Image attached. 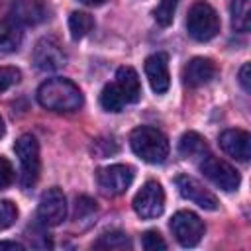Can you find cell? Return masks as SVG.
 Returning a JSON list of instances; mask_svg holds the SVG:
<instances>
[{
    "label": "cell",
    "instance_id": "32",
    "mask_svg": "<svg viewBox=\"0 0 251 251\" xmlns=\"http://www.w3.org/2000/svg\"><path fill=\"white\" fill-rule=\"evenodd\" d=\"M4 131H6V127H4V120H2V116H0V137L4 135Z\"/></svg>",
    "mask_w": 251,
    "mask_h": 251
},
{
    "label": "cell",
    "instance_id": "13",
    "mask_svg": "<svg viewBox=\"0 0 251 251\" xmlns=\"http://www.w3.org/2000/svg\"><path fill=\"white\" fill-rule=\"evenodd\" d=\"M220 147L226 155L247 161L251 157V135L245 129H226L220 133Z\"/></svg>",
    "mask_w": 251,
    "mask_h": 251
},
{
    "label": "cell",
    "instance_id": "29",
    "mask_svg": "<svg viewBox=\"0 0 251 251\" xmlns=\"http://www.w3.org/2000/svg\"><path fill=\"white\" fill-rule=\"evenodd\" d=\"M239 82H241V86H243L245 92L251 90V86H249V63H245L241 67V71H239Z\"/></svg>",
    "mask_w": 251,
    "mask_h": 251
},
{
    "label": "cell",
    "instance_id": "16",
    "mask_svg": "<svg viewBox=\"0 0 251 251\" xmlns=\"http://www.w3.org/2000/svg\"><path fill=\"white\" fill-rule=\"evenodd\" d=\"M116 86L122 90V94L126 96L127 104H133L139 100L141 96V84H139V76L135 73L133 67H120L116 71Z\"/></svg>",
    "mask_w": 251,
    "mask_h": 251
},
{
    "label": "cell",
    "instance_id": "6",
    "mask_svg": "<svg viewBox=\"0 0 251 251\" xmlns=\"http://www.w3.org/2000/svg\"><path fill=\"white\" fill-rule=\"evenodd\" d=\"M200 171L204 173V176L208 180H212L218 188L226 190V192H231V190H237L239 182H241V176L239 173L235 171V167H231L227 161L224 159H218L214 155H206L202 157L200 161Z\"/></svg>",
    "mask_w": 251,
    "mask_h": 251
},
{
    "label": "cell",
    "instance_id": "18",
    "mask_svg": "<svg viewBox=\"0 0 251 251\" xmlns=\"http://www.w3.org/2000/svg\"><path fill=\"white\" fill-rule=\"evenodd\" d=\"M22 43V29L14 20H0V53L16 51Z\"/></svg>",
    "mask_w": 251,
    "mask_h": 251
},
{
    "label": "cell",
    "instance_id": "5",
    "mask_svg": "<svg viewBox=\"0 0 251 251\" xmlns=\"http://www.w3.org/2000/svg\"><path fill=\"white\" fill-rule=\"evenodd\" d=\"M135 214L143 220H153L163 214L165 210V190L157 180H147L131 202Z\"/></svg>",
    "mask_w": 251,
    "mask_h": 251
},
{
    "label": "cell",
    "instance_id": "23",
    "mask_svg": "<svg viewBox=\"0 0 251 251\" xmlns=\"http://www.w3.org/2000/svg\"><path fill=\"white\" fill-rule=\"evenodd\" d=\"M176 6H178V0H159L157 8L153 10L155 22L161 27L171 25L173 24V18H175V12H176Z\"/></svg>",
    "mask_w": 251,
    "mask_h": 251
},
{
    "label": "cell",
    "instance_id": "4",
    "mask_svg": "<svg viewBox=\"0 0 251 251\" xmlns=\"http://www.w3.org/2000/svg\"><path fill=\"white\" fill-rule=\"evenodd\" d=\"M14 151L20 161V182L24 188H31L41 173V159H39V143L33 135L24 133L14 143Z\"/></svg>",
    "mask_w": 251,
    "mask_h": 251
},
{
    "label": "cell",
    "instance_id": "20",
    "mask_svg": "<svg viewBox=\"0 0 251 251\" xmlns=\"http://www.w3.org/2000/svg\"><path fill=\"white\" fill-rule=\"evenodd\" d=\"M100 104L106 112H122L127 104L126 96L122 94V90L116 86V82L112 84H106L102 88V94H100Z\"/></svg>",
    "mask_w": 251,
    "mask_h": 251
},
{
    "label": "cell",
    "instance_id": "25",
    "mask_svg": "<svg viewBox=\"0 0 251 251\" xmlns=\"http://www.w3.org/2000/svg\"><path fill=\"white\" fill-rule=\"evenodd\" d=\"M18 218V208L10 200H0V229L10 227Z\"/></svg>",
    "mask_w": 251,
    "mask_h": 251
},
{
    "label": "cell",
    "instance_id": "17",
    "mask_svg": "<svg viewBox=\"0 0 251 251\" xmlns=\"http://www.w3.org/2000/svg\"><path fill=\"white\" fill-rule=\"evenodd\" d=\"M178 153L186 159H202L208 153V143L200 133L186 131L178 141Z\"/></svg>",
    "mask_w": 251,
    "mask_h": 251
},
{
    "label": "cell",
    "instance_id": "11",
    "mask_svg": "<svg viewBox=\"0 0 251 251\" xmlns=\"http://www.w3.org/2000/svg\"><path fill=\"white\" fill-rule=\"evenodd\" d=\"M175 184H176L180 196L194 202L196 206H200L204 210H216L218 208V198L208 188H204L196 178H192L188 175H178V176H175Z\"/></svg>",
    "mask_w": 251,
    "mask_h": 251
},
{
    "label": "cell",
    "instance_id": "27",
    "mask_svg": "<svg viewBox=\"0 0 251 251\" xmlns=\"http://www.w3.org/2000/svg\"><path fill=\"white\" fill-rule=\"evenodd\" d=\"M20 78H22V73L16 67H0V92L18 84Z\"/></svg>",
    "mask_w": 251,
    "mask_h": 251
},
{
    "label": "cell",
    "instance_id": "7",
    "mask_svg": "<svg viewBox=\"0 0 251 251\" xmlns=\"http://www.w3.org/2000/svg\"><path fill=\"white\" fill-rule=\"evenodd\" d=\"M171 231L182 247H194L204 235V222L190 210H178L171 218Z\"/></svg>",
    "mask_w": 251,
    "mask_h": 251
},
{
    "label": "cell",
    "instance_id": "26",
    "mask_svg": "<svg viewBox=\"0 0 251 251\" xmlns=\"http://www.w3.org/2000/svg\"><path fill=\"white\" fill-rule=\"evenodd\" d=\"M141 245H143V249H147V251L167 249V241H165L163 235H161L159 231H155V229H149V231L143 233V237H141Z\"/></svg>",
    "mask_w": 251,
    "mask_h": 251
},
{
    "label": "cell",
    "instance_id": "28",
    "mask_svg": "<svg viewBox=\"0 0 251 251\" xmlns=\"http://www.w3.org/2000/svg\"><path fill=\"white\" fill-rule=\"evenodd\" d=\"M14 182V167L6 157H0V190L8 188Z\"/></svg>",
    "mask_w": 251,
    "mask_h": 251
},
{
    "label": "cell",
    "instance_id": "31",
    "mask_svg": "<svg viewBox=\"0 0 251 251\" xmlns=\"http://www.w3.org/2000/svg\"><path fill=\"white\" fill-rule=\"evenodd\" d=\"M82 4H86V6H100V4H104L106 0H80Z\"/></svg>",
    "mask_w": 251,
    "mask_h": 251
},
{
    "label": "cell",
    "instance_id": "30",
    "mask_svg": "<svg viewBox=\"0 0 251 251\" xmlns=\"http://www.w3.org/2000/svg\"><path fill=\"white\" fill-rule=\"evenodd\" d=\"M0 249H24V245L22 243H18V241H0Z\"/></svg>",
    "mask_w": 251,
    "mask_h": 251
},
{
    "label": "cell",
    "instance_id": "22",
    "mask_svg": "<svg viewBox=\"0 0 251 251\" xmlns=\"http://www.w3.org/2000/svg\"><path fill=\"white\" fill-rule=\"evenodd\" d=\"M251 0H233L231 2V25L237 31H247L251 27Z\"/></svg>",
    "mask_w": 251,
    "mask_h": 251
},
{
    "label": "cell",
    "instance_id": "3",
    "mask_svg": "<svg viewBox=\"0 0 251 251\" xmlns=\"http://www.w3.org/2000/svg\"><path fill=\"white\" fill-rule=\"evenodd\" d=\"M186 31L196 41H210L220 31L218 12L204 0H196L186 16Z\"/></svg>",
    "mask_w": 251,
    "mask_h": 251
},
{
    "label": "cell",
    "instance_id": "9",
    "mask_svg": "<svg viewBox=\"0 0 251 251\" xmlns=\"http://www.w3.org/2000/svg\"><path fill=\"white\" fill-rule=\"evenodd\" d=\"M96 182L106 196H120L133 182V169L129 165L102 167L96 171Z\"/></svg>",
    "mask_w": 251,
    "mask_h": 251
},
{
    "label": "cell",
    "instance_id": "1",
    "mask_svg": "<svg viewBox=\"0 0 251 251\" xmlns=\"http://www.w3.org/2000/svg\"><path fill=\"white\" fill-rule=\"evenodd\" d=\"M37 102L51 112H76L84 98L73 80L55 76L37 88Z\"/></svg>",
    "mask_w": 251,
    "mask_h": 251
},
{
    "label": "cell",
    "instance_id": "2",
    "mask_svg": "<svg viewBox=\"0 0 251 251\" xmlns=\"http://www.w3.org/2000/svg\"><path fill=\"white\" fill-rule=\"evenodd\" d=\"M131 151L145 163L159 165L169 157V139L163 131L151 126H139L129 135Z\"/></svg>",
    "mask_w": 251,
    "mask_h": 251
},
{
    "label": "cell",
    "instance_id": "19",
    "mask_svg": "<svg viewBox=\"0 0 251 251\" xmlns=\"http://www.w3.org/2000/svg\"><path fill=\"white\" fill-rule=\"evenodd\" d=\"M96 249H106V251H126L131 249V241L124 231H104L96 241H94Z\"/></svg>",
    "mask_w": 251,
    "mask_h": 251
},
{
    "label": "cell",
    "instance_id": "15",
    "mask_svg": "<svg viewBox=\"0 0 251 251\" xmlns=\"http://www.w3.org/2000/svg\"><path fill=\"white\" fill-rule=\"evenodd\" d=\"M10 20L18 25H37L45 20V6L39 0H16L10 6Z\"/></svg>",
    "mask_w": 251,
    "mask_h": 251
},
{
    "label": "cell",
    "instance_id": "24",
    "mask_svg": "<svg viewBox=\"0 0 251 251\" xmlns=\"http://www.w3.org/2000/svg\"><path fill=\"white\" fill-rule=\"evenodd\" d=\"M94 212H96V202L92 198H88V196H78L76 198V206H75V220L76 222L88 220Z\"/></svg>",
    "mask_w": 251,
    "mask_h": 251
},
{
    "label": "cell",
    "instance_id": "8",
    "mask_svg": "<svg viewBox=\"0 0 251 251\" xmlns=\"http://www.w3.org/2000/svg\"><path fill=\"white\" fill-rule=\"evenodd\" d=\"M67 218V198L61 188H47L37 204V220L45 227H55Z\"/></svg>",
    "mask_w": 251,
    "mask_h": 251
},
{
    "label": "cell",
    "instance_id": "10",
    "mask_svg": "<svg viewBox=\"0 0 251 251\" xmlns=\"http://www.w3.org/2000/svg\"><path fill=\"white\" fill-rule=\"evenodd\" d=\"M33 63L39 71H57L67 63V53L55 39L43 37L33 47Z\"/></svg>",
    "mask_w": 251,
    "mask_h": 251
},
{
    "label": "cell",
    "instance_id": "14",
    "mask_svg": "<svg viewBox=\"0 0 251 251\" xmlns=\"http://www.w3.org/2000/svg\"><path fill=\"white\" fill-rule=\"evenodd\" d=\"M214 76H216V65L208 57H194L182 69V78L192 88L208 84Z\"/></svg>",
    "mask_w": 251,
    "mask_h": 251
},
{
    "label": "cell",
    "instance_id": "21",
    "mask_svg": "<svg viewBox=\"0 0 251 251\" xmlns=\"http://www.w3.org/2000/svg\"><path fill=\"white\" fill-rule=\"evenodd\" d=\"M94 27V18L86 12H73L69 16V31L73 39H82Z\"/></svg>",
    "mask_w": 251,
    "mask_h": 251
},
{
    "label": "cell",
    "instance_id": "12",
    "mask_svg": "<svg viewBox=\"0 0 251 251\" xmlns=\"http://www.w3.org/2000/svg\"><path fill=\"white\" fill-rule=\"evenodd\" d=\"M145 76L157 94H165L171 86V75H169V57L167 53H153L145 59Z\"/></svg>",
    "mask_w": 251,
    "mask_h": 251
}]
</instances>
